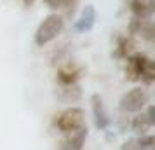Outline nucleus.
<instances>
[{"label": "nucleus", "mask_w": 155, "mask_h": 150, "mask_svg": "<svg viewBox=\"0 0 155 150\" xmlns=\"http://www.w3.org/2000/svg\"><path fill=\"white\" fill-rule=\"evenodd\" d=\"M63 28H64V18L61 14L52 12V14L45 16L35 32V44L38 47H44V45L51 44L52 40H56L59 37Z\"/></svg>", "instance_id": "1"}, {"label": "nucleus", "mask_w": 155, "mask_h": 150, "mask_svg": "<svg viewBox=\"0 0 155 150\" xmlns=\"http://www.w3.org/2000/svg\"><path fill=\"white\" fill-rule=\"evenodd\" d=\"M56 128L59 133L68 135V133H75L78 129L85 128V114L82 108L78 107H70L64 108L59 115H56Z\"/></svg>", "instance_id": "2"}, {"label": "nucleus", "mask_w": 155, "mask_h": 150, "mask_svg": "<svg viewBox=\"0 0 155 150\" xmlns=\"http://www.w3.org/2000/svg\"><path fill=\"white\" fill-rule=\"evenodd\" d=\"M150 94L145 87H134L120 98V110L124 114H138L148 105Z\"/></svg>", "instance_id": "3"}, {"label": "nucleus", "mask_w": 155, "mask_h": 150, "mask_svg": "<svg viewBox=\"0 0 155 150\" xmlns=\"http://www.w3.org/2000/svg\"><path fill=\"white\" fill-rule=\"evenodd\" d=\"M127 65H126V79L131 82H138L141 80V75L147 68V65L150 63V58L143 52H133L126 58Z\"/></svg>", "instance_id": "4"}, {"label": "nucleus", "mask_w": 155, "mask_h": 150, "mask_svg": "<svg viewBox=\"0 0 155 150\" xmlns=\"http://www.w3.org/2000/svg\"><path fill=\"white\" fill-rule=\"evenodd\" d=\"M155 124V119H153V107L152 105H148L147 107V112H138V115L133 119V124H131V129H133V133L136 135H147L150 129L153 128Z\"/></svg>", "instance_id": "5"}, {"label": "nucleus", "mask_w": 155, "mask_h": 150, "mask_svg": "<svg viewBox=\"0 0 155 150\" xmlns=\"http://www.w3.org/2000/svg\"><path fill=\"white\" fill-rule=\"evenodd\" d=\"M85 138H87V128L78 129L75 133H68V135H64L59 140L58 150H82Z\"/></svg>", "instance_id": "6"}, {"label": "nucleus", "mask_w": 155, "mask_h": 150, "mask_svg": "<svg viewBox=\"0 0 155 150\" xmlns=\"http://www.w3.org/2000/svg\"><path fill=\"white\" fill-rule=\"evenodd\" d=\"M91 103H92V115H94V124L98 129H108L110 126V117H108V112L105 108V103H103V98L99 94H92L91 96Z\"/></svg>", "instance_id": "7"}, {"label": "nucleus", "mask_w": 155, "mask_h": 150, "mask_svg": "<svg viewBox=\"0 0 155 150\" xmlns=\"http://www.w3.org/2000/svg\"><path fill=\"white\" fill-rule=\"evenodd\" d=\"M94 25H96V9L92 4H87L82 11H80V16H78V19L75 21V32L77 33H87V32H91L94 28Z\"/></svg>", "instance_id": "8"}, {"label": "nucleus", "mask_w": 155, "mask_h": 150, "mask_svg": "<svg viewBox=\"0 0 155 150\" xmlns=\"http://www.w3.org/2000/svg\"><path fill=\"white\" fill-rule=\"evenodd\" d=\"M131 12L138 19H150L155 11V0H131Z\"/></svg>", "instance_id": "9"}, {"label": "nucleus", "mask_w": 155, "mask_h": 150, "mask_svg": "<svg viewBox=\"0 0 155 150\" xmlns=\"http://www.w3.org/2000/svg\"><path fill=\"white\" fill-rule=\"evenodd\" d=\"M78 77H80V70L75 68L73 65L70 66H64L61 70H58V82L61 86H71V84H77Z\"/></svg>", "instance_id": "10"}, {"label": "nucleus", "mask_w": 155, "mask_h": 150, "mask_svg": "<svg viewBox=\"0 0 155 150\" xmlns=\"http://www.w3.org/2000/svg\"><path fill=\"white\" fill-rule=\"evenodd\" d=\"M45 7L54 11V12H59V11H66L68 14L73 12V4H77V0H44Z\"/></svg>", "instance_id": "11"}, {"label": "nucleus", "mask_w": 155, "mask_h": 150, "mask_svg": "<svg viewBox=\"0 0 155 150\" xmlns=\"http://www.w3.org/2000/svg\"><path fill=\"white\" fill-rule=\"evenodd\" d=\"M133 51H134V40L131 37L119 38V45H117V51H115V56L120 58V59H126L129 54H133Z\"/></svg>", "instance_id": "12"}, {"label": "nucleus", "mask_w": 155, "mask_h": 150, "mask_svg": "<svg viewBox=\"0 0 155 150\" xmlns=\"http://www.w3.org/2000/svg\"><path fill=\"white\" fill-rule=\"evenodd\" d=\"M153 80H155V63L150 59V63L147 65V68H145L143 75H141V82L150 86V84H153Z\"/></svg>", "instance_id": "13"}, {"label": "nucleus", "mask_w": 155, "mask_h": 150, "mask_svg": "<svg viewBox=\"0 0 155 150\" xmlns=\"http://www.w3.org/2000/svg\"><path fill=\"white\" fill-rule=\"evenodd\" d=\"M136 145L140 150H152L153 148V136L152 135H141L138 140H136Z\"/></svg>", "instance_id": "14"}, {"label": "nucleus", "mask_w": 155, "mask_h": 150, "mask_svg": "<svg viewBox=\"0 0 155 150\" xmlns=\"http://www.w3.org/2000/svg\"><path fill=\"white\" fill-rule=\"evenodd\" d=\"M120 150H140L138 148V145H136V140H126V142L122 143V147H120Z\"/></svg>", "instance_id": "15"}, {"label": "nucleus", "mask_w": 155, "mask_h": 150, "mask_svg": "<svg viewBox=\"0 0 155 150\" xmlns=\"http://www.w3.org/2000/svg\"><path fill=\"white\" fill-rule=\"evenodd\" d=\"M23 2H25V5H31V4H33L35 0H23Z\"/></svg>", "instance_id": "16"}]
</instances>
